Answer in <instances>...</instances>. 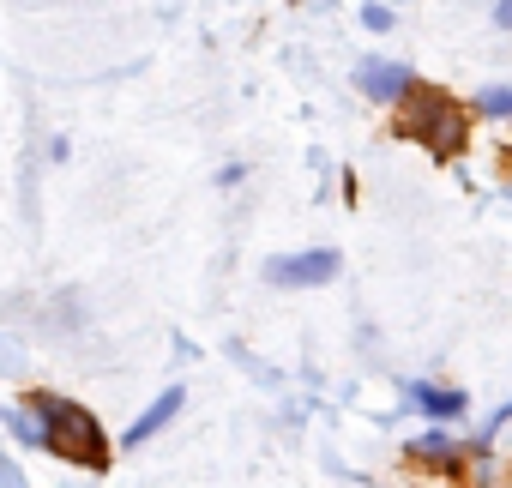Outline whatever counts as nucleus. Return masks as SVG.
I'll use <instances>...</instances> for the list:
<instances>
[{
    "instance_id": "6e6552de",
    "label": "nucleus",
    "mask_w": 512,
    "mask_h": 488,
    "mask_svg": "<svg viewBox=\"0 0 512 488\" xmlns=\"http://www.w3.org/2000/svg\"><path fill=\"white\" fill-rule=\"evenodd\" d=\"M0 488H31V482H25V470H19V464L0 458Z\"/></svg>"
},
{
    "instance_id": "0eeeda50",
    "label": "nucleus",
    "mask_w": 512,
    "mask_h": 488,
    "mask_svg": "<svg viewBox=\"0 0 512 488\" xmlns=\"http://www.w3.org/2000/svg\"><path fill=\"white\" fill-rule=\"evenodd\" d=\"M482 115H512V91H482Z\"/></svg>"
},
{
    "instance_id": "f257e3e1",
    "label": "nucleus",
    "mask_w": 512,
    "mask_h": 488,
    "mask_svg": "<svg viewBox=\"0 0 512 488\" xmlns=\"http://www.w3.org/2000/svg\"><path fill=\"white\" fill-rule=\"evenodd\" d=\"M37 428H43V446L67 464H85V470H103L109 464V440L97 428L91 410L67 404V398H37Z\"/></svg>"
},
{
    "instance_id": "1a4fd4ad",
    "label": "nucleus",
    "mask_w": 512,
    "mask_h": 488,
    "mask_svg": "<svg viewBox=\"0 0 512 488\" xmlns=\"http://www.w3.org/2000/svg\"><path fill=\"white\" fill-rule=\"evenodd\" d=\"M362 25H368V31H392V13H386V7H368Z\"/></svg>"
},
{
    "instance_id": "423d86ee",
    "label": "nucleus",
    "mask_w": 512,
    "mask_h": 488,
    "mask_svg": "<svg viewBox=\"0 0 512 488\" xmlns=\"http://www.w3.org/2000/svg\"><path fill=\"white\" fill-rule=\"evenodd\" d=\"M416 398H422V410H434V416H458V410H464V392H428V386H422Z\"/></svg>"
},
{
    "instance_id": "7ed1b4c3",
    "label": "nucleus",
    "mask_w": 512,
    "mask_h": 488,
    "mask_svg": "<svg viewBox=\"0 0 512 488\" xmlns=\"http://www.w3.org/2000/svg\"><path fill=\"white\" fill-rule=\"evenodd\" d=\"M416 97H422V121H410V133L428 139L434 151H458V145H464V121H458V109L440 103V97H428V91H416Z\"/></svg>"
},
{
    "instance_id": "9d476101",
    "label": "nucleus",
    "mask_w": 512,
    "mask_h": 488,
    "mask_svg": "<svg viewBox=\"0 0 512 488\" xmlns=\"http://www.w3.org/2000/svg\"><path fill=\"white\" fill-rule=\"evenodd\" d=\"M494 25H500V31H512V0H500V7H494Z\"/></svg>"
},
{
    "instance_id": "20e7f679",
    "label": "nucleus",
    "mask_w": 512,
    "mask_h": 488,
    "mask_svg": "<svg viewBox=\"0 0 512 488\" xmlns=\"http://www.w3.org/2000/svg\"><path fill=\"white\" fill-rule=\"evenodd\" d=\"M362 91L368 97H380V103H398V97H410L416 91V79H410V67H398V61H362Z\"/></svg>"
},
{
    "instance_id": "39448f33",
    "label": "nucleus",
    "mask_w": 512,
    "mask_h": 488,
    "mask_svg": "<svg viewBox=\"0 0 512 488\" xmlns=\"http://www.w3.org/2000/svg\"><path fill=\"white\" fill-rule=\"evenodd\" d=\"M175 410H181V386H163V398H157V404H151V410H145V416L127 428V446H145V440H151V434H157V428L175 416Z\"/></svg>"
},
{
    "instance_id": "f03ea898",
    "label": "nucleus",
    "mask_w": 512,
    "mask_h": 488,
    "mask_svg": "<svg viewBox=\"0 0 512 488\" xmlns=\"http://www.w3.org/2000/svg\"><path fill=\"white\" fill-rule=\"evenodd\" d=\"M266 278L278 290H308V284H332L338 278V254L332 248H314V254H284L266 266Z\"/></svg>"
}]
</instances>
